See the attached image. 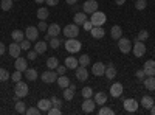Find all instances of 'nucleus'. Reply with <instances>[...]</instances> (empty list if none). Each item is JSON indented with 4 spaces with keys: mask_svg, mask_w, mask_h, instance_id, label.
I'll use <instances>...</instances> for the list:
<instances>
[{
    "mask_svg": "<svg viewBox=\"0 0 155 115\" xmlns=\"http://www.w3.org/2000/svg\"><path fill=\"white\" fill-rule=\"evenodd\" d=\"M14 67H16V70H20L22 73L25 72V70H27L28 67H27V59H25V58H16V64H14Z\"/></svg>",
    "mask_w": 155,
    "mask_h": 115,
    "instance_id": "412c9836",
    "label": "nucleus"
},
{
    "mask_svg": "<svg viewBox=\"0 0 155 115\" xmlns=\"http://www.w3.org/2000/svg\"><path fill=\"white\" fill-rule=\"evenodd\" d=\"M153 104H155V101H153V98H152V96L146 95V96L141 98V106H143L144 109H150Z\"/></svg>",
    "mask_w": 155,
    "mask_h": 115,
    "instance_id": "393cba45",
    "label": "nucleus"
},
{
    "mask_svg": "<svg viewBox=\"0 0 155 115\" xmlns=\"http://www.w3.org/2000/svg\"><path fill=\"white\" fill-rule=\"evenodd\" d=\"M147 39H149V31H147V30H140V33H138V41L144 42V41H147Z\"/></svg>",
    "mask_w": 155,
    "mask_h": 115,
    "instance_id": "ea45409f",
    "label": "nucleus"
},
{
    "mask_svg": "<svg viewBox=\"0 0 155 115\" xmlns=\"http://www.w3.org/2000/svg\"><path fill=\"white\" fill-rule=\"evenodd\" d=\"M82 27H84V30H87V31H90V30H92V28H93V23H92V22H90V20L87 19V20H85V22L82 23Z\"/></svg>",
    "mask_w": 155,
    "mask_h": 115,
    "instance_id": "603ef678",
    "label": "nucleus"
},
{
    "mask_svg": "<svg viewBox=\"0 0 155 115\" xmlns=\"http://www.w3.org/2000/svg\"><path fill=\"white\" fill-rule=\"evenodd\" d=\"M153 101H155V98H153Z\"/></svg>",
    "mask_w": 155,
    "mask_h": 115,
    "instance_id": "e2e57ef3",
    "label": "nucleus"
},
{
    "mask_svg": "<svg viewBox=\"0 0 155 115\" xmlns=\"http://www.w3.org/2000/svg\"><path fill=\"white\" fill-rule=\"evenodd\" d=\"M106 101H107V95L104 93V92H98L96 95H95V103L96 104H106Z\"/></svg>",
    "mask_w": 155,
    "mask_h": 115,
    "instance_id": "72a5a7b5",
    "label": "nucleus"
},
{
    "mask_svg": "<svg viewBox=\"0 0 155 115\" xmlns=\"http://www.w3.org/2000/svg\"><path fill=\"white\" fill-rule=\"evenodd\" d=\"M78 64H79V61H78L74 56H67V58H65V67H67V69L76 70V69H78Z\"/></svg>",
    "mask_w": 155,
    "mask_h": 115,
    "instance_id": "6ab92c4d",
    "label": "nucleus"
},
{
    "mask_svg": "<svg viewBox=\"0 0 155 115\" xmlns=\"http://www.w3.org/2000/svg\"><path fill=\"white\" fill-rule=\"evenodd\" d=\"M8 79H9V72L6 69H3V67H0V81L5 83Z\"/></svg>",
    "mask_w": 155,
    "mask_h": 115,
    "instance_id": "4c0bfd02",
    "label": "nucleus"
},
{
    "mask_svg": "<svg viewBox=\"0 0 155 115\" xmlns=\"http://www.w3.org/2000/svg\"><path fill=\"white\" fill-rule=\"evenodd\" d=\"M48 16H50L48 8H45V6H41V8L37 9V17H39V20H47V19H48Z\"/></svg>",
    "mask_w": 155,
    "mask_h": 115,
    "instance_id": "7c9ffc66",
    "label": "nucleus"
},
{
    "mask_svg": "<svg viewBox=\"0 0 155 115\" xmlns=\"http://www.w3.org/2000/svg\"><path fill=\"white\" fill-rule=\"evenodd\" d=\"M51 103H53V106H56V107H62V100H59L58 96H53L51 98Z\"/></svg>",
    "mask_w": 155,
    "mask_h": 115,
    "instance_id": "8fccbe9b",
    "label": "nucleus"
},
{
    "mask_svg": "<svg viewBox=\"0 0 155 115\" xmlns=\"http://www.w3.org/2000/svg\"><path fill=\"white\" fill-rule=\"evenodd\" d=\"M132 52H134V55H135L137 58L144 56V53H146V45H144V42L138 41V37H137L135 44H134V47H132Z\"/></svg>",
    "mask_w": 155,
    "mask_h": 115,
    "instance_id": "20e7f679",
    "label": "nucleus"
},
{
    "mask_svg": "<svg viewBox=\"0 0 155 115\" xmlns=\"http://www.w3.org/2000/svg\"><path fill=\"white\" fill-rule=\"evenodd\" d=\"M149 110H150V113H152V115H155V104H153V106H152Z\"/></svg>",
    "mask_w": 155,
    "mask_h": 115,
    "instance_id": "052dcab7",
    "label": "nucleus"
},
{
    "mask_svg": "<svg viewBox=\"0 0 155 115\" xmlns=\"http://www.w3.org/2000/svg\"><path fill=\"white\" fill-rule=\"evenodd\" d=\"M11 37H12V41H16V42H22L25 39V33L20 31V30H14L11 33Z\"/></svg>",
    "mask_w": 155,
    "mask_h": 115,
    "instance_id": "2f4dec72",
    "label": "nucleus"
},
{
    "mask_svg": "<svg viewBox=\"0 0 155 115\" xmlns=\"http://www.w3.org/2000/svg\"><path fill=\"white\" fill-rule=\"evenodd\" d=\"M98 113H99V115H113L115 112H113V109H110V107H107V106H102Z\"/></svg>",
    "mask_w": 155,
    "mask_h": 115,
    "instance_id": "a19ab883",
    "label": "nucleus"
},
{
    "mask_svg": "<svg viewBox=\"0 0 155 115\" xmlns=\"http://www.w3.org/2000/svg\"><path fill=\"white\" fill-rule=\"evenodd\" d=\"M19 44H20V48H22V50H27V52H28L30 47H31V41H28V39H23V41L19 42Z\"/></svg>",
    "mask_w": 155,
    "mask_h": 115,
    "instance_id": "a18cd8bd",
    "label": "nucleus"
},
{
    "mask_svg": "<svg viewBox=\"0 0 155 115\" xmlns=\"http://www.w3.org/2000/svg\"><path fill=\"white\" fill-rule=\"evenodd\" d=\"M92 73L95 76H102V75L106 73V66L102 62H95L93 67H92Z\"/></svg>",
    "mask_w": 155,
    "mask_h": 115,
    "instance_id": "dca6fc26",
    "label": "nucleus"
},
{
    "mask_svg": "<svg viewBox=\"0 0 155 115\" xmlns=\"http://www.w3.org/2000/svg\"><path fill=\"white\" fill-rule=\"evenodd\" d=\"M118 48H120L121 53L127 55L132 50V42L129 41L127 37H120V39H118Z\"/></svg>",
    "mask_w": 155,
    "mask_h": 115,
    "instance_id": "423d86ee",
    "label": "nucleus"
},
{
    "mask_svg": "<svg viewBox=\"0 0 155 115\" xmlns=\"http://www.w3.org/2000/svg\"><path fill=\"white\" fill-rule=\"evenodd\" d=\"M62 30H61V27L58 23H51V25H48V30H47V33L51 36V37H54V36H59V33H61Z\"/></svg>",
    "mask_w": 155,
    "mask_h": 115,
    "instance_id": "4be33fe9",
    "label": "nucleus"
},
{
    "mask_svg": "<svg viewBox=\"0 0 155 115\" xmlns=\"http://www.w3.org/2000/svg\"><path fill=\"white\" fill-rule=\"evenodd\" d=\"M11 79H12V81H14V83H17V81H20V79H22V72H20V70H16L14 73H12V75H11Z\"/></svg>",
    "mask_w": 155,
    "mask_h": 115,
    "instance_id": "49530a36",
    "label": "nucleus"
},
{
    "mask_svg": "<svg viewBox=\"0 0 155 115\" xmlns=\"http://www.w3.org/2000/svg\"><path fill=\"white\" fill-rule=\"evenodd\" d=\"M37 58V52H36V50H33V52H30V50H28V59L30 61H34Z\"/></svg>",
    "mask_w": 155,
    "mask_h": 115,
    "instance_id": "864d4df0",
    "label": "nucleus"
},
{
    "mask_svg": "<svg viewBox=\"0 0 155 115\" xmlns=\"http://www.w3.org/2000/svg\"><path fill=\"white\" fill-rule=\"evenodd\" d=\"M84 12L85 14H93L95 11H98V2L96 0H87V2L82 5Z\"/></svg>",
    "mask_w": 155,
    "mask_h": 115,
    "instance_id": "1a4fd4ad",
    "label": "nucleus"
},
{
    "mask_svg": "<svg viewBox=\"0 0 155 115\" xmlns=\"http://www.w3.org/2000/svg\"><path fill=\"white\" fill-rule=\"evenodd\" d=\"M74 75H76V79L78 81H87V78H88V72H87V69L85 67H82V66H79L76 70H74Z\"/></svg>",
    "mask_w": 155,
    "mask_h": 115,
    "instance_id": "f8f14e48",
    "label": "nucleus"
},
{
    "mask_svg": "<svg viewBox=\"0 0 155 115\" xmlns=\"http://www.w3.org/2000/svg\"><path fill=\"white\" fill-rule=\"evenodd\" d=\"M110 95L113 98H120L123 95V84L121 83H115L110 86Z\"/></svg>",
    "mask_w": 155,
    "mask_h": 115,
    "instance_id": "4468645a",
    "label": "nucleus"
},
{
    "mask_svg": "<svg viewBox=\"0 0 155 115\" xmlns=\"http://www.w3.org/2000/svg\"><path fill=\"white\" fill-rule=\"evenodd\" d=\"M146 6H147V0H137V2H135V8H137L138 11L144 9Z\"/></svg>",
    "mask_w": 155,
    "mask_h": 115,
    "instance_id": "79ce46f5",
    "label": "nucleus"
},
{
    "mask_svg": "<svg viewBox=\"0 0 155 115\" xmlns=\"http://www.w3.org/2000/svg\"><path fill=\"white\" fill-rule=\"evenodd\" d=\"M79 66H82V67H87L88 64H90V56L88 55H82V56H79Z\"/></svg>",
    "mask_w": 155,
    "mask_h": 115,
    "instance_id": "58836bf2",
    "label": "nucleus"
},
{
    "mask_svg": "<svg viewBox=\"0 0 155 115\" xmlns=\"http://www.w3.org/2000/svg\"><path fill=\"white\" fill-rule=\"evenodd\" d=\"M62 31H64V34H65L67 39L68 37H78V34H79V27H78L76 23H70Z\"/></svg>",
    "mask_w": 155,
    "mask_h": 115,
    "instance_id": "0eeeda50",
    "label": "nucleus"
},
{
    "mask_svg": "<svg viewBox=\"0 0 155 115\" xmlns=\"http://www.w3.org/2000/svg\"><path fill=\"white\" fill-rule=\"evenodd\" d=\"M143 83H144V87L147 90H150V92L155 90V76H146Z\"/></svg>",
    "mask_w": 155,
    "mask_h": 115,
    "instance_id": "b1692460",
    "label": "nucleus"
},
{
    "mask_svg": "<svg viewBox=\"0 0 155 115\" xmlns=\"http://www.w3.org/2000/svg\"><path fill=\"white\" fill-rule=\"evenodd\" d=\"M64 44H65V50H67L68 53H71V55L73 53H78L82 48V44L78 41L76 37H68V39L64 42Z\"/></svg>",
    "mask_w": 155,
    "mask_h": 115,
    "instance_id": "f257e3e1",
    "label": "nucleus"
},
{
    "mask_svg": "<svg viewBox=\"0 0 155 115\" xmlns=\"http://www.w3.org/2000/svg\"><path fill=\"white\" fill-rule=\"evenodd\" d=\"M45 3H47L48 6H56V5L59 3V0H45Z\"/></svg>",
    "mask_w": 155,
    "mask_h": 115,
    "instance_id": "6e6d98bb",
    "label": "nucleus"
},
{
    "mask_svg": "<svg viewBox=\"0 0 155 115\" xmlns=\"http://www.w3.org/2000/svg\"><path fill=\"white\" fill-rule=\"evenodd\" d=\"M65 2H67L68 5H74V3H78V0H65Z\"/></svg>",
    "mask_w": 155,
    "mask_h": 115,
    "instance_id": "bf43d9fd",
    "label": "nucleus"
},
{
    "mask_svg": "<svg viewBox=\"0 0 155 115\" xmlns=\"http://www.w3.org/2000/svg\"><path fill=\"white\" fill-rule=\"evenodd\" d=\"M56 83H58V86H59L61 89H65V87L70 86V79H68V76H65V75H59L58 79H56Z\"/></svg>",
    "mask_w": 155,
    "mask_h": 115,
    "instance_id": "5701e85b",
    "label": "nucleus"
},
{
    "mask_svg": "<svg viewBox=\"0 0 155 115\" xmlns=\"http://www.w3.org/2000/svg\"><path fill=\"white\" fill-rule=\"evenodd\" d=\"M110 36H112V39L115 41H118L120 37H123V30L120 25H113V27L110 28Z\"/></svg>",
    "mask_w": 155,
    "mask_h": 115,
    "instance_id": "aec40b11",
    "label": "nucleus"
},
{
    "mask_svg": "<svg viewBox=\"0 0 155 115\" xmlns=\"http://www.w3.org/2000/svg\"><path fill=\"white\" fill-rule=\"evenodd\" d=\"M92 95H93V89L92 87H84L82 89V96L84 98H92Z\"/></svg>",
    "mask_w": 155,
    "mask_h": 115,
    "instance_id": "37998d69",
    "label": "nucleus"
},
{
    "mask_svg": "<svg viewBox=\"0 0 155 115\" xmlns=\"http://www.w3.org/2000/svg\"><path fill=\"white\" fill-rule=\"evenodd\" d=\"M34 2H36V3H39V5H42V3L45 2V0H34Z\"/></svg>",
    "mask_w": 155,
    "mask_h": 115,
    "instance_id": "680f3d73",
    "label": "nucleus"
},
{
    "mask_svg": "<svg viewBox=\"0 0 155 115\" xmlns=\"http://www.w3.org/2000/svg\"><path fill=\"white\" fill-rule=\"evenodd\" d=\"M8 52H9V55H11L12 58H19V56H20V52H22L20 44L14 41V42H12V44L8 47Z\"/></svg>",
    "mask_w": 155,
    "mask_h": 115,
    "instance_id": "2eb2a0df",
    "label": "nucleus"
},
{
    "mask_svg": "<svg viewBox=\"0 0 155 115\" xmlns=\"http://www.w3.org/2000/svg\"><path fill=\"white\" fill-rule=\"evenodd\" d=\"M41 31H47L48 30V25L45 23V20H39V27H37Z\"/></svg>",
    "mask_w": 155,
    "mask_h": 115,
    "instance_id": "3c124183",
    "label": "nucleus"
},
{
    "mask_svg": "<svg viewBox=\"0 0 155 115\" xmlns=\"http://www.w3.org/2000/svg\"><path fill=\"white\" fill-rule=\"evenodd\" d=\"M73 19H74V23L79 27V25H82V23L87 20V14H85V12H76Z\"/></svg>",
    "mask_w": 155,
    "mask_h": 115,
    "instance_id": "c756f323",
    "label": "nucleus"
},
{
    "mask_svg": "<svg viewBox=\"0 0 155 115\" xmlns=\"http://www.w3.org/2000/svg\"><path fill=\"white\" fill-rule=\"evenodd\" d=\"M61 44H62V41L59 39L58 36H54V37H51V39H50V47L51 48H59Z\"/></svg>",
    "mask_w": 155,
    "mask_h": 115,
    "instance_id": "e433bc0d",
    "label": "nucleus"
},
{
    "mask_svg": "<svg viewBox=\"0 0 155 115\" xmlns=\"http://www.w3.org/2000/svg\"><path fill=\"white\" fill-rule=\"evenodd\" d=\"M12 2H14V0H2V2H0V8L3 11H9L12 8Z\"/></svg>",
    "mask_w": 155,
    "mask_h": 115,
    "instance_id": "f704fd0d",
    "label": "nucleus"
},
{
    "mask_svg": "<svg viewBox=\"0 0 155 115\" xmlns=\"http://www.w3.org/2000/svg\"><path fill=\"white\" fill-rule=\"evenodd\" d=\"M25 37H27L28 41H31V42L37 41V37H39V28L37 27H28L27 30H25Z\"/></svg>",
    "mask_w": 155,
    "mask_h": 115,
    "instance_id": "9d476101",
    "label": "nucleus"
},
{
    "mask_svg": "<svg viewBox=\"0 0 155 115\" xmlns=\"http://www.w3.org/2000/svg\"><path fill=\"white\" fill-rule=\"evenodd\" d=\"M143 70H144L146 76H155V61H152V59L146 61L143 66Z\"/></svg>",
    "mask_w": 155,
    "mask_h": 115,
    "instance_id": "ddd939ff",
    "label": "nucleus"
},
{
    "mask_svg": "<svg viewBox=\"0 0 155 115\" xmlns=\"http://www.w3.org/2000/svg\"><path fill=\"white\" fill-rule=\"evenodd\" d=\"M23 73H25V78H27L28 81H36L37 79V70L36 69H27Z\"/></svg>",
    "mask_w": 155,
    "mask_h": 115,
    "instance_id": "bb28decb",
    "label": "nucleus"
},
{
    "mask_svg": "<svg viewBox=\"0 0 155 115\" xmlns=\"http://www.w3.org/2000/svg\"><path fill=\"white\" fill-rule=\"evenodd\" d=\"M25 113H28V115H39V113H41V109H39V107H28Z\"/></svg>",
    "mask_w": 155,
    "mask_h": 115,
    "instance_id": "de8ad7c7",
    "label": "nucleus"
},
{
    "mask_svg": "<svg viewBox=\"0 0 155 115\" xmlns=\"http://www.w3.org/2000/svg\"><path fill=\"white\" fill-rule=\"evenodd\" d=\"M61 113H62L61 107H56V106H51V107L48 109V115H61Z\"/></svg>",
    "mask_w": 155,
    "mask_h": 115,
    "instance_id": "c03bdc74",
    "label": "nucleus"
},
{
    "mask_svg": "<svg viewBox=\"0 0 155 115\" xmlns=\"http://www.w3.org/2000/svg\"><path fill=\"white\" fill-rule=\"evenodd\" d=\"M95 106H96V103H95V100H92V98H85V101L82 103V112H85V113H92L93 110H95Z\"/></svg>",
    "mask_w": 155,
    "mask_h": 115,
    "instance_id": "9b49d317",
    "label": "nucleus"
},
{
    "mask_svg": "<svg viewBox=\"0 0 155 115\" xmlns=\"http://www.w3.org/2000/svg\"><path fill=\"white\" fill-rule=\"evenodd\" d=\"M58 72L56 70H47V72H44L42 75H41V79L45 83V84H51V83H54L56 79H58Z\"/></svg>",
    "mask_w": 155,
    "mask_h": 115,
    "instance_id": "39448f33",
    "label": "nucleus"
},
{
    "mask_svg": "<svg viewBox=\"0 0 155 115\" xmlns=\"http://www.w3.org/2000/svg\"><path fill=\"white\" fill-rule=\"evenodd\" d=\"M124 109L127 110V112H130V113H134V112H137L138 110V101L137 100H134V98H127V100H124Z\"/></svg>",
    "mask_w": 155,
    "mask_h": 115,
    "instance_id": "6e6552de",
    "label": "nucleus"
},
{
    "mask_svg": "<svg viewBox=\"0 0 155 115\" xmlns=\"http://www.w3.org/2000/svg\"><path fill=\"white\" fill-rule=\"evenodd\" d=\"M107 17L102 11H95L93 14H90V22L93 23V27H102L106 23Z\"/></svg>",
    "mask_w": 155,
    "mask_h": 115,
    "instance_id": "f03ea898",
    "label": "nucleus"
},
{
    "mask_svg": "<svg viewBox=\"0 0 155 115\" xmlns=\"http://www.w3.org/2000/svg\"><path fill=\"white\" fill-rule=\"evenodd\" d=\"M47 42L45 41H39V42H36V45H34V50L37 52V55H42V53H45L47 52Z\"/></svg>",
    "mask_w": 155,
    "mask_h": 115,
    "instance_id": "cd10ccee",
    "label": "nucleus"
},
{
    "mask_svg": "<svg viewBox=\"0 0 155 115\" xmlns=\"http://www.w3.org/2000/svg\"><path fill=\"white\" fill-rule=\"evenodd\" d=\"M28 84L27 83H23L22 79L16 83L14 86V93H16V98H23V96H27L28 95Z\"/></svg>",
    "mask_w": 155,
    "mask_h": 115,
    "instance_id": "7ed1b4c3",
    "label": "nucleus"
},
{
    "mask_svg": "<svg viewBox=\"0 0 155 115\" xmlns=\"http://www.w3.org/2000/svg\"><path fill=\"white\" fill-rule=\"evenodd\" d=\"M65 70H67V67H65V66H58V69H56L58 75H65Z\"/></svg>",
    "mask_w": 155,
    "mask_h": 115,
    "instance_id": "5fc2aeb1",
    "label": "nucleus"
},
{
    "mask_svg": "<svg viewBox=\"0 0 155 115\" xmlns=\"http://www.w3.org/2000/svg\"><path fill=\"white\" fill-rule=\"evenodd\" d=\"M115 3H116V5H124L126 0H115Z\"/></svg>",
    "mask_w": 155,
    "mask_h": 115,
    "instance_id": "13d9d810",
    "label": "nucleus"
},
{
    "mask_svg": "<svg viewBox=\"0 0 155 115\" xmlns=\"http://www.w3.org/2000/svg\"><path fill=\"white\" fill-rule=\"evenodd\" d=\"M58 66H59L58 58L51 56V58H48V59H47V67H48V70H56V69H58Z\"/></svg>",
    "mask_w": 155,
    "mask_h": 115,
    "instance_id": "c85d7f7f",
    "label": "nucleus"
},
{
    "mask_svg": "<svg viewBox=\"0 0 155 115\" xmlns=\"http://www.w3.org/2000/svg\"><path fill=\"white\" fill-rule=\"evenodd\" d=\"M90 33H92V36L95 37V39H101V37H104L106 31L102 30V27H93L92 30H90Z\"/></svg>",
    "mask_w": 155,
    "mask_h": 115,
    "instance_id": "a878e982",
    "label": "nucleus"
},
{
    "mask_svg": "<svg viewBox=\"0 0 155 115\" xmlns=\"http://www.w3.org/2000/svg\"><path fill=\"white\" fill-rule=\"evenodd\" d=\"M137 78H138V81H141V83L144 81L146 73H144V70H143V69H141V70H137Z\"/></svg>",
    "mask_w": 155,
    "mask_h": 115,
    "instance_id": "09e8293b",
    "label": "nucleus"
},
{
    "mask_svg": "<svg viewBox=\"0 0 155 115\" xmlns=\"http://www.w3.org/2000/svg\"><path fill=\"white\" fill-rule=\"evenodd\" d=\"M53 106V103H51V100H47V98H42V100H39V103H37V107L41 109V112H48V109Z\"/></svg>",
    "mask_w": 155,
    "mask_h": 115,
    "instance_id": "a211bd4d",
    "label": "nucleus"
},
{
    "mask_svg": "<svg viewBox=\"0 0 155 115\" xmlns=\"http://www.w3.org/2000/svg\"><path fill=\"white\" fill-rule=\"evenodd\" d=\"M74 90H76V86H74V84H70L68 87L64 89V98H65V101H71V100H73Z\"/></svg>",
    "mask_w": 155,
    "mask_h": 115,
    "instance_id": "f3484780",
    "label": "nucleus"
},
{
    "mask_svg": "<svg viewBox=\"0 0 155 115\" xmlns=\"http://www.w3.org/2000/svg\"><path fill=\"white\" fill-rule=\"evenodd\" d=\"M16 112L17 113H25L27 112V106H25L23 101H16Z\"/></svg>",
    "mask_w": 155,
    "mask_h": 115,
    "instance_id": "c9c22d12",
    "label": "nucleus"
},
{
    "mask_svg": "<svg viewBox=\"0 0 155 115\" xmlns=\"http://www.w3.org/2000/svg\"><path fill=\"white\" fill-rule=\"evenodd\" d=\"M104 75L107 76L109 79H113V78H115V76H116V69H115L113 64H109V66L106 67V73H104Z\"/></svg>",
    "mask_w": 155,
    "mask_h": 115,
    "instance_id": "473e14b6",
    "label": "nucleus"
},
{
    "mask_svg": "<svg viewBox=\"0 0 155 115\" xmlns=\"http://www.w3.org/2000/svg\"><path fill=\"white\" fill-rule=\"evenodd\" d=\"M3 53H5V44L0 42V56H3Z\"/></svg>",
    "mask_w": 155,
    "mask_h": 115,
    "instance_id": "4d7b16f0",
    "label": "nucleus"
}]
</instances>
